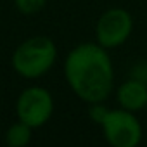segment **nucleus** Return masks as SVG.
I'll list each match as a JSON object with an SVG mask.
<instances>
[{"mask_svg":"<svg viewBox=\"0 0 147 147\" xmlns=\"http://www.w3.org/2000/svg\"><path fill=\"white\" fill-rule=\"evenodd\" d=\"M99 125L106 142L113 147H137L142 142L144 130L133 111L107 109Z\"/></svg>","mask_w":147,"mask_h":147,"instance_id":"obj_3","label":"nucleus"},{"mask_svg":"<svg viewBox=\"0 0 147 147\" xmlns=\"http://www.w3.org/2000/svg\"><path fill=\"white\" fill-rule=\"evenodd\" d=\"M145 109H147V107H145Z\"/></svg>","mask_w":147,"mask_h":147,"instance_id":"obj_9","label":"nucleus"},{"mask_svg":"<svg viewBox=\"0 0 147 147\" xmlns=\"http://www.w3.org/2000/svg\"><path fill=\"white\" fill-rule=\"evenodd\" d=\"M116 100L119 107L138 113L147 107V83L138 78L125 80L116 90Z\"/></svg>","mask_w":147,"mask_h":147,"instance_id":"obj_6","label":"nucleus"},{"mask_svg":"<svg viewBox=\"0 0 147 147\" xmlns=\"http://www.w3.org/2000/svg\"><path fill=\"white\" fill-rule=\"evenodd\" d=\"M133 31V18L126 9L111 7L104 11L95 24V42L104 49H116L128 42Z\"/></svg>","mask_w":147,"mask_h":147,"instance_id":"obj_5","label":"nucleus"},{"mask_svg":"<svg viewBox=\"0 0 147 147\" xmlns=\"http://www.w3.org/2000/svg\"><path fill=\"white\" fill-rule=\"evenodd\" d=\"M49 0H14V7L19 14L24 16H35L45 9Z\"/></svg>","mask_w":147,"mask_h":147,"instance_id":"obj_8","label":"nucleus"},{"mask_svg":"<svg viewBox=\"0 0 147 147\" xmlns=\"http://www.w3.org/2000/svg\"><path fill=\"white\" fill-rule=\"evenodd\" d=\"M14 109L18 119L33 128H42L54 114V97L45 87L31 85L21 90Z\"/></svg>","mask_w":147,"mask_h":147,"instance_id":"obj_4","label":"nucleus"},{"mask_svg":"<svg viewBox=\"0 0 147 147\" xmlns=\"http://www.w3.org/2000/svg\"><path fill=\"white\" fill-rule=\"evenodd\" d=\"M33 130H35L33 126H30L24 121L18 119L16 123H12L5 130L4 142L9 147H26L31 142V138H33Z\"/></svg>","mask_w":147,"mask_h":147,"instance_id":"obj_7","label":"nucleus"},{"mask_svg":"<svg viewBox=\"0 0 147 147\" xmlns=\"http://www.w3.org/2000/svg\"><path fill=\"white\" fill-rule=\"evenodd\" d=\"M57 61V47L45 35L23 40L12 52L11 64L16 75L24 80H36L54 67Z\"/></svg>","mask_w":147,"mask_h":147,"instance_id":"obj_2","label":"nucleus"},{"mask_svg":"<svg viewBox=\"0 0 147 147\" xmlns=\"http://www.w3.org/2000/svg\"><path fill=\"white\" fill-rule=\"evenodd\" d=\"M67 87L85 104L104 102L114 90L113 59L100 43L83 42L73 47L64 59Z\"/></svg>","mask_w":147,"mask_h":147,"instance_id":"obj_1","label":"nucleus"}]
</instances>
